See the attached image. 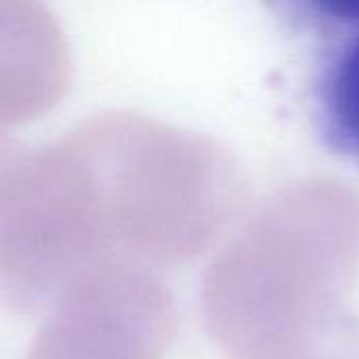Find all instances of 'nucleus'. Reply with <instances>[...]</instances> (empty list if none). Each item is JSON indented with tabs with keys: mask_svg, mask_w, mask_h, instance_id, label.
<instances>
[{
	"mask_svg": "<svg viewBox=\"0 0 359 359\" xmlns=\"http://www.w3.org/2000/svg\"><path fill=\"white\" fill-rule=\"evenodd\" d=\"M172 334L168 288L149 269L105 261L55 301L27 359H162Z\"/></svg>",
	"mask_w": 359,
	"mask_h": 359,
	"instance_id": "obj_2",
	"label": "nucleus"
},
{
	"mask_svg": "<svg viewBox=\"0 0 359 359\" xmlns=\"http://www.w3.org/2000/svg\"><path fill=\"white\" fill-rule=\"evenodd\" d=\"M278 27L316 46L359 32V0H265Z\"/></svg>",
	"mask_w": 359,
	"mask_h": 359,
	"instance_id": "obj_4",
	"label": "nucleus"
},
{
	"mask_svg": "<svg viewBox=\"0 0 359 359\" xmlns=\"http://www.w3.org/2000/svg\"><path fill=\"white\" fill-rule=\"evenodd\" d=\"M355 278L347 246L246 242L206 269V328L227 359H359Z\"/></svg>",
	"mask_w": 359,
	"mask_h": 359,
	"instance_id": "obj_1",
	"label": "nucleus"
},
{
	"mask_svg": "<svg viewBox=\"0 0 359 359\" xmlns=\"http://www.w3.org/2000/svg\"><path fill=\"white\" fill-rule=\"evenodd\" d=\"M305 105L318 141L359 168V32L316 46Z\"/></svg>",
	"mask_w": 359,
	"mask_h": 359,
	"instance_id": "obj_3",
	"label": "nucleus"
}]
</instances>
